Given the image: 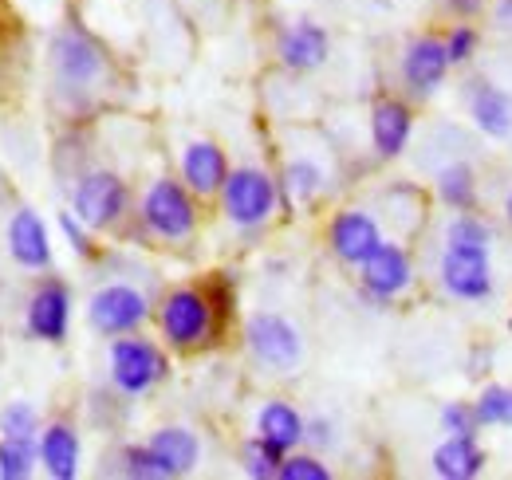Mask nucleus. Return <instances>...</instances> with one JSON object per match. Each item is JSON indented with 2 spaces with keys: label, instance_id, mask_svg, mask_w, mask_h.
Masks as SVG:
<instances>
[{
  "label": "nucleus",
  "instance_id": "1",
  "mask_svg": "<svg viewBox=\"0 0 512 480\" xmlns=\"http://www.w3.org/2000/svg\"><path fill=\"white\" fill-rule=\"evenodd\" d=\"M48 56H52L56 87L64 95H71V99H87V95H95L111 79V56H107V48L91 32H83L79 24H67V28H60L52 36Z\"/></svg>",
  "mask_w": 512,
  "mask_h": 480
},
{
  "label": "nucleus",
  "instance_id": "2",
  "mask_svg": "<svg viewBox=\"0 0 512 480\" xmlns=\"http://www.w3.org/2000/svg\"><path fill=\"white\" fill-rule=\"evenodd\" d=\"M221 327V311L209 296V288H174L158 303V331L170 351H197L209 347Z\"/></svg>",
  "mask_w": 512,
  "mask_h": 480
},
{
  "label": "nucleus",
  "instance_id": "3",
  "mask_svg": "<svg viewBox=\"0 0 512 480\" xmlns=\"http://www.w3.org/2000/svg\"><path fill=\"white\" fill-rule=\"evenodd\" d=\"M138 221L154 240L182 244L197 233V197L182 178H158L138 201Z\"/></svg>",
  "mask_w": 512,
  "mask_h": 480
},
{
  "label": "nucleus",
  "instance_id": "4",
  "mask_svg": "<svg viewBox=\"0 0 512 480\" xmlns=\"http://www.w3.org/2000/svg\"><path fill=\"white\" fill-rule=\"evenodd\" d=\"M217 201H221V213H225V221L233 229L253 233V229H264L276 217L280 181L272 178L268 170H260V166H237V170H229Z\"/></svg>",
  "mask_w": 512,
  "mask_h": 480
},
{
  "label": "nucleus",
  "instance_id": "5",
  "mask_svg": "<svg viewBox=\"0 0 512 480\" xmlns=\"http://www.w3.org/2000/svg\"><path fill=\"white\" fill-rule=\"evenodd\" d=\"M438 288L453 303H485L497 292L493 248L489 244H442Z\"/></svg>",
  "mask_w": 512,
  "mask_h": 480
},
{
  "label": "nucleus",
  "instance_id": "6",
  "mask_svg": "<svg viewBox=\"0 0 512 480\" xmlns=\"http://www.w3.org/2000/svg\"><path fill=\"white\" fill-rule=\"evenodd\" d=\"M107 366H111V386H115L123 398H142V394H150V390L170 374L166 351H162L154 339L138 335V331L111 339Z\"/></svg>",
  "mask_w": 512,
  "mask_h": 480
},
{
  "label": "nucleus",
  "instance_id": "7",
  "mask_svg": "<svg viewBox=\"0 0 512 480\" xmlns=\"http://www.w3.org/2000/svg\"><path fill=\"white\" fill-rule=\"evenodd\" d=\"M245 351L268 374H292L304 359V335L280 311H253L245 319Z\"/></svg>",
  "mask_w": 512,
  "mask_h": 480
},
{
  "label": "nucleus",
  "instance_id": "8",
  "mask_svg": "<svg viewBox=\"0 0 512 480\" xmlns=\"http://www.w3.org/2000/svg\"><path fill=\"white\" fill-rule=\"evenodd\" d=\"M457 67L446 52V36L442 32H418L406 40L402 56H398V83H402V95L410 103H426L434 99L442 87L449 83Z\"/></svg>",
  "mask_w": 512,
  "mask_h": 480
},
{
  "label": "nucleus",
  "instance_id": "9",
  "mask_svg": "<svg viewBox=\"0 0 512 480\" xmlns=\"http://www.w3.org/2000/svg\"><path fill=\"white\" fill-rule=\"evenodd\" d=\"M71 209L75 217L95 229V233H107L115 229L130 209V189L127 181L119 178L115 170H87L83 178L75 181L71 189Z\"/></svg>",
  "mask_w": 512,
  "mask_h": 480
},
{
  "label": "nucleus",
  "instance_id": "10",
  "mask_svg": "<svg viewBox=\"0 0 512 480\" xmlns=\"http://www.w3.org/2000/svg\"><path fill=\"white\" fill-rule=\"evenodd\" d=\"M359 288L363 296L375 303H398L418 280V268H414V252L402 244V240L386 237L359 268Z\"/></svg>",
  "mask_w": 512,
  "mask_h": 480
},
{
  "label": "nucleus",
  "instance_id": "11",
  "mask_svg": "<svg viewBox=\"0 0 512 480\" xmlns=\"http://www.w3.org/2000/svg\"><path fill=\"white\" fill-rule=\"evenodd\" d=\"M146 319H150V300L134 284H103L87 303V323L103 339H119V335H130V331H142Z\"/></svg>",
  "mask_w": 512,
  "mask_h": 480
},
{
  "label": "nucleus",
  "instance_id": "12",
  "mask_svg": "<svg viewBox=\"0 0 512 480\" xmlns=\"http://www.w3.org/2000/svg\"><path fill=\"white\" fill-rule=\"evenodd\" d=\"M383 240H386L383 221L371 209L351 205V209L331 213V221H327V252L339 264H347V268H359Z\"/></svg>",
  "mask_w": 512,
  "mask_h": 480
},
{
  "label": "nucleus",
  "instance_id": "13",
  "mask_svg": "<svg viewBox=\"0 0 512 480\" xmlns=\"http://www.w3.org/2000/svg\"><path fill=\"white\" fill-rule=\"evenodd\" d=\"M461 99H465V115L477 126V134H485L489 142H509L512 138L509 87H501L489 75H469V79H461Z\"/></svg>",
  "mask_w": 512,
  "mask_h": 480
},
{
  "label": "nucleus",
  "instance_id": "14",
  "mask_svg": "<svg viewBox=\"0 0 512 480\" xmlns=\"http://www.w3.org/2000/svg\"><path fill=\"white\" fill-rule=\"evenodd\" d=\"M414 103L406 95H379L371 103V115H367V130H371V150L379 162H398L406 150H410V138H414Z\"/></svg>",
  "mask_w": 512,
  "mask_h": 480
},
{
  "label": "nucleus",
  "instance_id": "15",
  "mask_svg": "<svg viewBox=\"0 0 512 480\" xmlns=\"http://www.w3.org/2000/svg\"><path fill=\"white\" fill-rule=\"evenodd\" d=\"M331 56V36L316 20H296L276 36V60L292 75H312Z\"/></svg>",
  "mask_w": 512,
  "mask_h": 480
},
{
  "label": "nucleus",
  "instance_id": "16",
  "mask_svg": "<svg viewBox=\"0 0 512 480\" xmlns=\"http://www.w3.org/2000/svg\"><path fill=\"white\" fill-rule=\"evenodd\" d=\"M28 335L40 343H64L71 327V292L64 280H44L28 300Z\"/></svg>",
  "mask_w": 512,
  "mask_h": 480
},
{
  "label": "nucleus",
  "instance_id": "17",
  "mask_svg": "<svg viewBox=\"0 0 512 480\" xmlns=\"http://www.w3.org/2000/svg\"><path fill=\"white\" fill-rule=\"evenodd\" d=\"M146 449L158 465V477L162 480H178V477H190L201 461V441L197 433L186 429V425H162L146 437Z\"/></svg>",
  "mask_w": 512,
  "mask_h": 480
},
{
  "label": "nucleus",
  "instance_id": "18",
  "mask_svg": "<svg viewBox=\"0 0 512 480\" xmlns=\"http://www.w3.org/2000/svg\"><path fill=\"white\" fill-rule=\"evenodd\" d=\"M182 181L193 189V197L197 201H209V197H217L221 193V185L229 178V158H225V150L213 142V138H197L190 142L186 150H182Z\"/></svg>",
  "mask_w": 512,
  "mask_h": 480
},
{
  "label": "nucleus",
  "instance_id": "19",
  "mask_svg": "<svg viewBox=\"0 0 512 480\" xmlns=\"http://www.w3.org/2000/svg\"><path fill=\"white\" fill-rule=\"evenodd\" d=\"M489 469V449L481 437H442L430 453V473L438 480H477Z\"/></svg>",
  "mask_w": 512,
  "mask_h": 480
},
{
  "label": "nucleus",
  "instance_id": "20",
  "mask_svg": "<svg viewBox=\"0 0 512 480\" xmlns=\"http://www.w3.org/2000/svg\"><path fill=\"white\" fill-rule=\"evenodd\" d=\"M8 252L20 268H32V272H44L52 264V240H48V225L40 221L36 209H16L12 221H8Z\"/></svg>",
  "mask_w": 512,
  "mask_h": 480
},
{
  "label": "nucleus",
  "instance_id": "21",
  "mask_svg": "<svg viewBox=\"0 0 512 480\" xmlns=\"http://www.w3.org/2000/svg\"><path fill=\"white\" fill-rule=\"evenodd\" d=\"M434 201L442 209H449V213L481 209V178H477L469 158H453L446 166H438V174H434Z\"/></svg>",
  "mask_w": 512,
  "mask_h": 480
},
{
  "label": "nucleus",
  "instance_id": "22",
  "mask_svg": "<svg viewBox=\"0 0 512 480\" xmlns=\"http://www.w3.org/2000/svg\"><path fill=\"white\" fill-rule=\"evenodd\" d=\"M83 461V441L67 421H52L40 433V465L52 480H75Z\"/></svg>",
  "mask_w": 512,
  "mask_h": 480
},
{
  "label": "nucleus",
  "instance_id": "23",
  "mask_svg": "<svg viewBox=\"0 0 512 480\" xmlns=\"http://www.w3.org/2000/svg\"><path fill=\"white\" fill-rule=\"evenodd\" d=\"M280 205L284 209H308V205H316L323 197V189H327V174H323V166L316 158H292V162H284V170H280Z\"/></svg>",
  "mask_w": 512,
  "mask_h": 480
},
{
  "label": "nucleus",
  "instance_id": "24",
  "mask_svg": "<svg viewBox=\"0 0 512 480\" xmlns=\"http://www.w3.org/2000/svg\"><path fill=\"white\" fill-rule=\"evenodd\" d=\"M304 425H308V418H304L292 402H284V398L264 402L260 414H256V433H260L264 441L280 445L284 453H292V449L304 445Z\"/></svg>",
  "mask_w": 512,
  "mask_h": 480
},
{
  "label": "nucleus",
  "instance_id": "25",
  "mask_svg": "<svg viewBox=\"0 0 512 480\" xmlns=\"http://www.w3.org/2000/svg\"><path fill=\"white\" fill-rule=\"evenodd\" d=\"M442 244H497V225L481 213V209H469V213H449V221L442 225Z\"/></svg>",
  "mask_w": 512,
  "mask_h": 480
},
{
  "label": "nucleus",
  "instance_id": "26",
  "mask_svg": "<svg viewBox=\"0 0 512 480\" xmlns=\"http://www.w3.org/2000/svg\"><path fill=\"white\" fill-rule=\"evenodd\" d=\"M284 457H288V453H284L280 445L264 441L260 433H253V437L241 445V469H245V477H253V480H276L280 477Z\"/></svg>",
  "mask_w": 512,
  "mask_h": 480
},
{
  "label": "nucleus",
  "instance_id": "27",
  "mask_svg": "<svg viewBox=\"0 0 512 480\" xmlns=\"http://www.w3.org/2000/svg\"><path fill=\"white\" fill-rule=\"evenodd\" d=\"M477 418L485 429H512V386L509 382H485L473 398Z\"/></svg>",
  "mask_w": 512,
  "mask_h": 480
},
{
  "label": "nucleus",
  "instance_id": "28",
  "mask_svg": "<svg viewBox=\"0 0 512 480\" xmlns=\"http://www.w3.org/2000/svg\"><path fill=\"white\" fill-rule=\"evenodd\" d=\"M40 433H44L40 414L28 402H12V406L0 410V437L4 441H20V445H36L40 449Z\"/></svg>",
  "mask_w": 512,
  "mask_h": 480
},
{
  "label": "nucleus",
  "instance_id": "29",
  "mask_svg": "<svg viewBox=\"0 0 512 480\" xmlns=\"http://www.w3.org/2000/svg\"><path fill=\"white\" fill-rule=\"evenodd\" d=\"M446 52L453 67H469V63L477 60V52H481V28H477V20H453L446 32Z\"/></svg>",
  "mask_w": 512,
  "mask_h": 480
},
{
  "label": "nucleus",
  "instance_id": "30",
  "mask_svg": "<svg viewBox=\"0 0 512 480\" xmlns=\"http://www.w3.org/2000/svg\"><path fill=\"white\" fill-rule=\"evenodd\" d=\"M438 425H442V433H449V437H481L485 433V425L477 418V406L465 402V398L446 402L442 414H438Z\"/></svg>",
  "mask_w": 512,
  "mask_h": 480
},
{
  "label": "nucleus",
  "instance_id": "31",
  "mask_svg": "<svg viewBox=\"0 0 512 480\" xmlns=\"http://www.w3.org/2000/svg\"><path fill=\"white\" fill-rule=\"evenodd\" d=\"M40 461L36 445H20V441H4L0 437V480H28Z\"/></svg>",
  "mask_w": 512,
  "mask_h": 480
},
{
  "label": "nucleus",
  "instance_id": "32",
  "mask_svg": "<svg viewBox=\"0 0 512 480\" xmlns=\"http://www.w3.org/2000/svg\"><path fill=\"white\" fill-rule=\"evenodd\" d=\"M276 480H331V469L323 465V457L312 449V453H300V449H292L288 457H284V465H280V477Z\"/></svg>",
  "mask_w": 512,
  "mask_h": 480
},
{
  "label": "nucleus",
  "instance_id": "33",
  "mask_svg": "<svg viewBox=\"0 0 512 480\" xmlns=\"http://www.w3.org/2000/svg\"><path fill=\"white\" fill-rule=\"evenodd\" d=\"M119 473L130 480H162L158 477L154 457H150V449H146V441H142V445H127V449L119 453Z\"/></svg>",
  "mask_w": 512,
  "mask_h": 480
},
{
  "label": "nucleus",
  "instance_id": "34",
  "mask_svg": "<svg viewBox=\"0 0 512 480\" xmlns=\"http://www.w3.org/2000/svg\"><path fill=\"white\" fill-rule=\"evenodd\" d=\"M60 233H64L67 244H71L83 260H95V256H99V248H95V240H91L95 229H87V225L75 217V209H71V213H60Z\"/></svg>",
  "mask_w": 512,
  "mask_h": 480
},
{
  "label": "nucleus",
  "instance_id": "35",
  "mask_svg": "<svg viewBox=\"0 0 512 480\" xmlns=\"http://www.w3.org/2000/svg\"><path fill=\"white\" fill-rule=\"evenodd\" d=\"M304 445H312L316 453L335 445V421L331 418H308L304 425Z\"/></svg>",
  "mask_w": 512,
  "mask_h": 480
},
{
  "label": "nucleus",
  "instance_id": "36",
  "mask_svg": "<svg viewBox=\"0 0 512 480\" xmlns=\"http://www.w3.org/2000/svg\"><path fill=\"white\" fill-rule=\"evenodd\" d=\"M449 20H481L489 12V0H442Z\"/></svg>",
  "mask_w": 512,
  "mask_h": 480
},
{
  "label": "nucleus",
  "instance_id": "37",
  "mask_svg": "<svg viewBox=\"0 0 512 480\" xmlns=\"http://www.w3.org/2000/svg\"><path fill=\"white\" fill-rule=\"evenodd\" d=\"M489 16H493V28L512 36V0H493L489 4Z\"/></svg>",
  "mask_w": 512,
  "mask_h": 480
},
{
  "label": "nucleus",
  "instance_id": "38",
  "mask_svg": "<svg viewBox=\"0 0 512 480\" xmlns=\"http://www.w3.org/2000/svg\"><path fill=\"white\" fill-rule=\"evenodd\" d=\"M501 221H505V225L512 229V189L505 193V201H501Z\"/></svg>",
  "mask_w": 512,
  "mask_h": 480
},
{
  "label": "nucleus",
  "instance_id": "39",
  "mask_svg": "<svg viewBox=\"0 0 512 480\" xmlns=\"http://www.w3.org/2000/svg\"><path fill=\"white\" fill-rule=\"evenodd\" d=\"M509 331H512V315H509Z\"/></svg>",
  "mask_w": 512,
  "mask_h": 480
}]
</instances>
